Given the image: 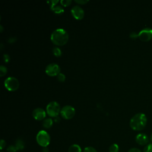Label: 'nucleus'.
<instances>
[{"instance_id":"nucleus-3","label":"nucleus","mask_w":152,"mask_h":152,"mask_svg":"<svg viewBox=\"0 0 152 152\" xmlns=\"http://www.w3.org/2000/svg\"><path fill=\"white\" fill-rule=\"evenodd\" d=\"M36 141L40 146L43 147H47L50 141V135L46 131L41 130L36 135Z\"/></svg>"},{"instance_id":"nucleus-15","label":"nucleus","mask_w":152,"mask_h":152,"mask_svg":"<svg viewBox=\"0 0 152 152\" xmlns=\"http://www.w3.org/2000/svg\"><path fill=\"white\" fill-rule=\"evenodd\" d=\"M51 10L52 11H53L55 13L58 14H62V13L64 12L63 8L61 6H59V5H58V6L55 5L53 7L51 8Z\"/></svg>"},{"instance_id":"nucleus-10","label":"nucleus","mask_w":152,"mask_h":152,"mask_svg":"<svg viewBox=\"0 0 152 152\" xmlns=\"http://www.w3.org/2000/svg\"><path fill=\"white\" fill-rule=\"evenodd\" d=\"M32 115L36 120L42 121L45 118L46 113L42 108H36L33 111Z\"/></svg>"},{"instance_id":"nucleus-4","label":"nucleus","mask_w":152,"mask_h":152,"mask_svg":"<svg viewBox=\"0 0 152 152\" xmlns=\"http://www.w3.org/2000/svg\"><path fill=\"white\" fill-rule=\"evenodd\" d=\"M61 110L60 105L55 101L50 102L46 106V113L51 117H57L59 113H61Z\"/></svg>"},{"instance_id":"nucleus-26","label":"nucleus","mask_w":152,"mask_h":152,"mask_svg":"<svg viewBox=\"0 0 152 152\" xmlns=\"http://www.w3.org/2000/svg\"><path fill=\"white\" fill-rule=\"evenodd\" d=\"M5 144H6L5 141L4 140H1V142H0V148H1V150H3V148L5 147Z\"/></svg>"},{"instance_id":"nucleus-20","label":"nucleus","mask_w":152,"mask_h":152,"mask_svg":"<svg viewBox=\"0 0 152 152\" xmlns=\"http://www.w3.org/2000/svg\"><path fill=\"white\" fill-rule=\"evenodd\" d=\"M60 2L62 6L67 7L71 4L72 1L71 0H62L60 1Z\"/></svg>"},{"instance_id":"nucleus-16","label":"nucleus","mask_w":152,"mask_h":152,"mask_svg":"<svg viewBox=\"0 0 152 152\" xmlns=\"http://www.w3.org/2000/svg\"><path fill=\"white\" fill-rule=\"evenodd\" d=\"M109 152H119V146L116 144H112L109 148Z\"/></svg>"},{"instance_id":"nucleus-31","label":"nucleus","mask_w":152,"mask_h":152,"mask_svg":"<svg viewBox=\"0 0 152 152\" xmlns=\"http://www.w3.org/2000/svg\"><path fill=\"white\" fill-rule=\"evenodd\" d=\"M1 152H2V151H1Z\"/></svg>"},{"instance_id":"nucleus-30","label":"nucleus","mask_w":152,"mask_h":152,"mask_svg":"<svg viewBox=\"0 0 152 152\" xmlns=\"http://www.w3.org/2000/svg\"><path fill=\"white\" fill-rule=\"evenodd\" d=\"M150 140H151V141L152 142V133H151V137H150Z\"/></svg>"},{"instance_id":"nucleus-18","label":"nucleus","mask_w":152,"mask_h":152,"mask_svg":"<svg viewBox=\"0 0 152 152\" xmlns=\"http://www.w3.org/2000/svg\"><path fill=\"white\" fill-rule=\"evenodd\" d=\"M7 72V69L5 66L1 65L0 67V75L1 77H3Z\"/></svg>"},{"instance_id":"nucleus-23","label":"nucleus","mask_w":152,"mask_h":152,"mask_svg":"<svg viewBox=\"0 0 152 152\" xmlns=\"http://www.w3.org/2000/svg\"><path fill=\"white\" fill-rule=\"evenodd\" d=\"M83 152H97V151L92 147H87L84 148Z\"/></svg>"},{"instance_id":"nucleus-7","label":"nucleus","mask_w":152,"mask_h":152,"mask_svg":"<svg viewBox=\"0 0 152 152\" xmlns=\"http://www.w3.org/2000/svg\"><path fill=\"white\" fill-rule=\"evenodd\" d=\"M61 71L59 66L55 63H52L46 66L45 68V72L46 74L50 77L58 75Z\"/></svg>"},{"instance_id":"nucleus-21","label":"nucleus","mask_w":152,"mask_h":152,"mask_svg":"<svg viewBox=\"0 0 152 152\" xmlns=\"http://www.w3.org/2000/svg\"><path fill=\"white\" fill-rule=\"evenodd\" d=\"M57 78L58 80L60 82H64L65 80V76L64 74L62 73H59L58 75H57Z\"/></svg>"},{"instance_id":"nucleus-8","label":"nucleus","mask_w":152,"mask_h":152,"mask_svg":"<svg viewBox=\"0 0 152 152\" xmlns=\"http://www.w3.org/2000/svg\"><path fill=\"white\" fill-rule=\"evenodd\" d=\"M138 37L144 42H147L152 38V28L150 27L143 28L138 33Z\"/></svg>"},{"instance_id":"nucleus-6","label":"nucleus","mask_w":152,"mask_h":152,"mask_svg":"<svg viewBox=\"0 0 152 152\" xmlns=\"http://www.w3.org/2000/svg\"><path fill=\"white\" fill-rule=\"evenodd\" d=\"M61 116L65 119H72L75 114V109L69 105H66L64 106L61 110Z\"/></svg>"},{"instance_id":"nucleus-2","label":"nucleus","mask_w":152,"mask_h":152,"mask_svg":"<svg viewBox=\"0 0 152 152\" xmlns=\"http://www.w3.org/2000/svg\"><path fill=\"white\" fill-rule=\"evenodd\" d=\"M147 121V116L144 113H138L132 117L130 120L129 125L132 129L140 131L145 128Z\"/></svg>"},{"instance_id":"nucleus-28","label":"nucleus","mask_w":152,"mask_h":152,"mask_svg":"<svg viewBox=\"0 0 152 152\" xmlns=\"http://www.w3.org/2000/svg\"><path fill=\"white\" fill-rule=\"evenodd\" d=\"M10 56L9 55H7V54H4V60L5 61V62H8L10 61Z\"/></svg>"},{"instance_id":"nucleus-17","label":"nucleus","mask_w":152,"mask_h":152,"mask_svg":"<svg viewBox=\"0 0 152 152\" xmlns=\"http://www.w3.org/2000/svg\"><path fill=\"white\" fill-rule=\"evenodd\" d=\"M53 53L54 55L56 56H60L62 54L61 49L57 47H55L53 49Z\"/></svg>"},{"instance_id":"nucleus-22","label":"nucleus","mask_w":152,"mask_h":152,"mask_svg":"<svg viewBox=\"0 0 152 152\" xmlns=\"http://www.w3.org/2000/svg\"><path fill=\"white\" fill-rule=\"evenodd\" d=\"M144 152H152V144H147L144 148Z\"/></svg>"},{"instance_id":"nucleus-29","label":"nucleus","mask_w":152,"mask_h":152,"mask_svg":"<svg viewBox=\"0 0 152 152\" xmlns=\"http://www.w3.org/2000/svg\"><path fill=\"white\" fill-rule=\"evenodd\" d=\"M44 148L43 149V152H48V148L47 147H43Z\"/></svg>"},{"instance_id":"nucleus-9","label":"nucleus","mask_w":152,"mask_h":152,"mask_svg":"<svg viewBox=\"0 0 152 152\" xmlns=\"http://www.w3.org/2000/svg\"><path fill=\"white\" fill-rule=\"evenodd\" d=\"M71 13L72 16L77 20H81L84 16V11L78 5L74 6L71 9Z\"/></svg>"},{"instance_id":"nucleus-19","label":"nucleus","mask_w":152,"mask_h":152,"mask_svg":"<svg viewBox=\"0 0 152 152\" xmlns=\"http://www.w3.org/2000/svg\"><path fill=\"white\" fill-rule=\"evenodd\" d=\"M7 151L8 152H16L17 151V149L15 147V145H10L8 147L7 149Z\"/></svg>"},{"instance_id":"nucleus-14","label":"nucleus","mask_w":152,"mask_h":152,"mask_svg":"<svg viewBox=\"0 0 152 152\" xmlns=\"http://www.w3.org/2000/svg\"><path fill=\"white\" fill-rule=\"evenodd\" d=\"M68 152H81V148L78 144H72L69 147Z\"/></svg>"},{"instance_id":"nucleus-5","label":"nucleus","mask_w":152,"mask_h":152,"mask_svg":"<svg viewBox=\"0 0 152 152\" xmlns=\"http://www.w3.org/2000/svg\"><path fill=\"white\" fill-rule=\"evenodd\" d=\"M4 86L8 91H14L18 88L20 83L16 78L14 77H10L5 79L4 81Z\"/></svg>"},{"instance_id":"nucleus-25","label":"nucleus","mask_w":152,"mask_h":152,"mask_svg":"<svg viewBox=\"0 0 152 152\" xmlns=\"http://www.w3.org/2000/svg\"><path fill=\"white\" fill-rule=\"evenodd\" d=\"M75 2L78 4H81V5H83L85 4L86 3H87L88 2V1H85V0H78V1H75Z\"/></svg>"},{"instance_id":"nucleus-12","label":"nucleus","mask_w":152,"mask_h":152,"mask_svg":"<svg viewBox=\"0 0 152 152\" xmlns=\"http://www.w3.org/2000/svg\"><path fill=\"white\" fill-rule=\"evenodd\" d=\"M53 125V120L51 118L45 119L43 121L42 125L45 128L48 129L50 128Z\"/></svg>"},{"instance_id":"nucleus-13","label":"nucleus","mask_w":152,"mask_h":152,"mask_svg":"<svg viewBox=\"0 0 152 152\" xmlns=\"http://www.w3.org/2000/svg\"><path fill=\"white\" fill-rule=\"evenodd\" d=\"M17 150H22L24 148V142L20 138H18L15 141V144Z\"/></svg>"},{"instance_id":"nucleus-27","label":"nucleus","mask_w":152,"mask_h":152,"mask_svg":"<svg viewBox=\"0 0 152 152\" xmlns=\"http://www.w3.org/2000/svg\"><path fill=\"white\" fill-rule=\"evenodd\" d=\"M128 152H141L140 150L137 148H131L129 150Z\"/></svg>"},{"instance_id":"nucleus-1","label":"nucleus","mask_w":152,"mask_h":152,"mask_svg":"<svg viewBox=\"0 0 152 152\" xmlns=\"http://www.w3.org/2000/svg\"><path fill=\"white\" fill-rule=\"evenodd\" d=\"M69 36L67 31L63 28H57L51 34L50 39L52 43L57 46H63L68 40Z\"/></svg>"},{"instance_id":"nucleus-24","label":"nucleus","mask_w":152,"mask_h":152,"mask_svg":"<svg viewBox=\"0 0 152 152\" xmlns=\"http://www.w3.org/2000/svg\"><path fill=\"white\" fill-rule=\"evenodd\" d=\"M130 37L131 38V39H136V38H137L138 37V33H137V32H135V31H133V32H131V33H130Z\"/></svg>"},{"instance_id":"nucleus-11","label":"nucleus","mask_w":152,"mask_h":152,"mask_svg":"<svg viewBox=\"0 0 152 152\" xmlns=\"http://www.w3.org/2000/svg\"><path fill=\"white\" fill-rule=\"evenodd\" d=\"M135 141L138 144L141 145H144L148 142L149 139L145 134L140 133L137 135L135 137Z\"/></svg>"}]
</instances>
